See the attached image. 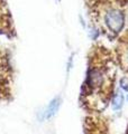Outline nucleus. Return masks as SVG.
I'll return each instance as SVG.
<instances>
[{
	"mask_svg": "<svg viewBox=\"0 0 128 134\" xmlns=\"http://www.w3.org/2000/svg\"><path fill=\"white\" fill-rule=\"evenodd\" d=\"M118 59L122 68L128 73V38L120 39L118 45Z\"/></svg>",
	"mask_w": 128,
	"mask_h": 134,
	"instance_id": "7ed1b4c3",
	"label": "nucleus"
},
{
	"mask_svg": "<svg viewBox=\"0 0 128 134\" xmlns=\"http://www.w3.org/2000/svg\"><path fill=\"white\" fill-rule=\"evenodd\" d=\"M60 104H61V98H60V97H55L52 102L48 104L47 108L45 110V113H44V117H45V119H51V117H53L55 114H56V112L58 111Z\"/></svg>",
	"mask_w": 128,
	"mask_h": 134,
	"instance_id": "20e7f679",
	"label": "nucleus"
},
{
	"mask_svg": "<svg viewBox=\"0 0 128 134\" xmlns=\"http://www.w3.org/2000/svg\"><path fill=\"white\" fill-rule=\"evenodd\" d=\"M114 82L115 66L109 53L105 48L93 49L82 94L85 102L97 111L105 108L114 92Z\"/></svg>",
	"mask_w": 128,
	"mask_h": 134,
	"instance_id": "f257e3e1",
	"label": "nucleus"
},
{
	"mask_svg": "<svg viewBox=\"0 0 128 134\" xmlns=\"http://www.w3.org/2000/svg\"><path fill=\"white\" fill-rule=\"evenodd\" d=\"M122 103H124V96L120 92H117L116 94L112 96L111 98V104H112V108L114 110H120L121 106H122Z\"/></svg>",
	"mask_w": 128,
	"mask_h": 134,
	"instance_id": "39448f33",
	"label": "nucleus"
},
{
	"mask_svg": "<svg viewBox=\"0 0 128 134\" xmlns=\"http://www.w3.org/2000/svg\"><path fill=\"white\" fill-rule=\"evenodd\" d=\"M104 25L112 35H118L125 25V14L118 7H109L102 16Z\"/></svg>",
	"mask_w": 128,
	"mask_h": 134,
	"instance_id": "f03ea898",
	"label": "nucleus"
},
{
	"mask_svg": "<svg viewBox=\"0 0 128 134\" xmlns=\"http://www.w3.org/2000/svg\"><path fill=\"white\" fill-rule=\"evenodd\" d=\"M120 86L126 92H128V76H125L120 79Z\"/></svg>",
	"mask_w": 128,
	"mask_h": 134,
	"instance_id": "423d86ee",
	"label": "nucleus"
}]
</instances>
